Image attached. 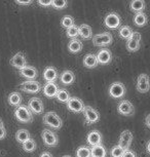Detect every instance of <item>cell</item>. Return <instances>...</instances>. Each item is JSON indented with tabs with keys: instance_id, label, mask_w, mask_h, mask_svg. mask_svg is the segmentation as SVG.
Listing matches in <instances>:
<instances>
[{
	"instance_id": "cell-1",
	"label": "cell",
	"mask_w": 150,
	"mask_h": 157,
	"mask_svg": "<svg viewBox=\"0 0 150 157\" xmlns=\"http://www.w3.org/2000/svg\"><path fill=\"white\" fill-rule=\"evenodd\" d=\"M43 123L51 126L54 129H60L63 126V121L61 117L54 111H49L43 115Z\"/></svg>"
},
{
	"instance_id": "cell-2",
	"label": "cell",
	"mask_w": 150,
	"mask_h": 157,
	"mask_svg": "<svg viewBox=\"0 0 150 157\" xmlns=\"http://www.w3.org/2000/svg\"><path fill=\"white\" fill-rule=\"evenodd\" d=\"M14 116L20 122L23 123H29L32 122V120H33V115H32L31 111L25 105L17 106L16 110H14Z\"/></svg>"
},
{
	"instance_id": "cell-3",
	"label": "cell",
	"mask_w": 150,
	"mask_h": 157,
	"mask_svg": "<svg viewBox=\"0 0 150 157\" xmlns=\"http://www.w3.org/2000/svg\"><path fill=\"white\" fill-rule=\"evenodd\" d=\"M85 117V123L87 124H93L98 122L100 120V114L95 108L90 107V106H84L83 110H82Z\"/></svg>"
},
{
	"instance_id": "cell-4",
	"label": "cell",
	"mask_w": 150,
	"mask_h": 157,
	"mask_svg": "<svg viewBox=\"0 0 150 157\" xmlns=\"http://www.w3.org/2000/svg\"><path fill=\"white\" fill-rule=\"evenodd\" d=\"M113 37L108 32L97 34L93 37V44L95 46H107L112 43Z\"/></svg>"
},
{
	"instance_id": "cell-5",
	"label": "cell",
	"mask_w": 150,
	"mask_h": 157,
	"mask_svg": "<svg viewBox=\"0 0 150 157\" xmlns=\"http://www.w3.org/2000/svg\"><path fill=\"white\" fill-rule=\"evenodd\" d=\"M20 88L29 94H37L41 90L42 86H41V84L36 80H26L21 83Z\"/></svg>"
},
{
	"instance_id": "cell-6",
	"label": "cell",
	"mask_w": 150,
	"mask_h": 157,
	"mask_svg": "<svg viewBox=\"0 0 150 157\" xmlns=\"http://www.w3.org/2000/svg\"><path fill=\"white\" fill-rule=\"evenodd\" d=\"M142 39V36L139 32H133L132 36L126 40V48L129 52H137L140 48V41Z\"/></svg>"
},
{
	"instance_id": "cell-7",
	"label": "cell",
	"mask_w": 150,
	"mask_h": 157,
	"mask_svg": "<svg viewBox=\"0 0 150 157\" xmlns=\"http://www.w3.org/2000/svg\"><path fill=\"white\" fill-rule=\"evenodd\" d=\"M41 138H42V140L46 146L56 147L58 145V136L54 132H52L51 129H43L42 132H41Z\"/></svg>"
},
{
	"instance_id": "cell-8",
	"label": "cell",
	"mask_w": 150,
	"mask_h": 157,
	"mask_svg": "<svg viewBox=\"0 0 150 157\" xmlns=\"http://www.w3.org/2000/svg\"><path fill=\"white\" fill-rule=\"evenodd\" d=\"M125 86L121 82H113L109 86V94L114 99H120L125 94Z\"/></svg>"
},
{
	"instance_id": "cell-9",
	"label": "cell",
	"mask_w": 150,
	"mask_h": 157,
	"mask_svg": "<svg viewBox=\"0 0 150 157\" xmlns=\"http://www.w3.org/2000/svg\"><path fill=\"white\" fill-rule=\"evenodd\" d=\"M28 109L31 111V113L42 114L44 110V105L39 98H31L28 102Z\"/></svg>"
},
{
	"instance_id": "cell-10",
	"label": "cell",
	"mask_w": 150,
	"mask_h": 157,
	"mask_svg": "<svg viewBox=\"0 0 150 157\" xmlns=\"http://www.w3.org/2000/svg\"><path fill=\"white\" fill-rule=\"evenodd\" d=\"M133 142V134L131 130L125 129L120 134L118 140V146L121 147L123 150H128Z\"/></svg>"
},
{
	"instance_id": "cell-11",
	"label": "cell",
	"mask_w": 150,
	"mask_h": 157,
	"mask_svg": "<svg viewBox=\"0 0 150 157\" xmlns=\"http://www.w3.org/2000/svg\"><path fill=\"white\" fill-rule=\"evenodd\" d=\"M83 107H84L83 102L76 97L70 98L69 101L67 102V108H68L70 111L75 112V113H80V112H82Z\"/></svg>"
},
{
	"instance_id": "cell-12",
	"label": "cell",
	"mask_w": 150,
	"mask_h": 157,
	"mask_svg": "<svg viewBox=\"0 0 150 157\" xmlns=\"http://www.w3.org/2000/svg\"><path fill=\"white\" fill-rule=\"evenodd\" d=\"M105 25L110 29H117L120 26V17L116 13H110L105 17Z\"/></svg>"
},
{
	"instance_id": "cell-13",
	"label": "cell",
	"mask_w": 150,
	"mask_h": 157,
	"mask_svg": "<svg viewBox=\"0 0 150 157\" xmlns=\"http://www.w3.org/2000/svg\"><path fill=\"white\" fill-rule=\"evenodd\" d=\"M117 111H118V113H120L121 115L130 116V115L134 114L135 108H134V105L130 102V101L123 100L119 103L118 107H117Z\"/></svg>"
},
{
	"instance_id": "cell-14",
	"label": "cell",
	"mask_w": 150,
	"mask_h": 157,
	"mask_svg": "<svg viewBox=\"0 0 150 157\" xmlns=\"http://www.w3.org/2000/svg\"><path fill=\"white\" fill-rule=\"evenodd\" d=\"M149 78L147 74H140L137 79V90L139 93L146 94L149 90Z\"/></svg>"
},
{
	"instance_id": "cell-15",
	"label": "cell",
	"mask_w": 150,
	"mask_h": 157,
	"mask_svg": "<svg viewBox=\"0 0 150 157\" xmlns=\"http://www.w3.org/2000/svg\"><path fill=\"white\" fill-rule=\"evenodd\" d=\"M10 65L19 70L26 67L27 66V60H26L25 55L22 54V52H17V54H16L10 59Z\"/></svg>"
},
{
	"instance_id": "cell-16",
	"label": "cell",
	"mask_w": 150,
	"mask_h": 157,
	"mask_svg": "<svg viewBox=\"0 0 150 157\" xmlns=\"http://www.w3.org/2000/svg\"><path fill=\"white\" fill-rule=\"evenodd\" d=\"M97 61H98V64H102V65H107L109 64L111 61H112V54L109 49L107 48H103L97 54Z\"/></svg>"
},
{
	"instance_id": "cell-17",
	"label": "cell",
	"mask_w": 150,
	"mask_h": 157,
	"mask_svg": "<svg viewBox=\"0 0 150 157\" xmlns=\"http://www.w3.org/2000/svg\"><path fill=\"white\" fill-rule=\"evenodd\" d=\"M20 73H21V75L23 77H25V78H27L28 80H34L38 76V71L36 68H34L32 66H28V65L23 68V69H21Z\"/></svg>"
},
{
	"instance_id": "cell-18",
	"label": "cell",
	"mask_w": 150,
	"mask_h": 157,
	"mask_svg": "<svg viewBox=\"0 0 150 157\" xmlns=\"http://www.w3.org/2000/svg\"><path fill=\"white\" fill-rule=\"evenodd\" d=\"M43 78L48 82H55L59 78L58 71L54 67H46L43 71Z\"/></svg>"
},
{
	"instance_id": "cell-19",
	"label": "cell",
	"mask_w": 150,
	"mask_h": 157,
	"mask_svg": "<svg viewBox=\"0 0 150 157\" xmlns=\"http://www.w3.org/2000/svg\"><path fill=\"white\" fill-rule=\"evenodd\" d=\"M87 143L90 145L92 147L94 146H98V145H101L102 143V135L100 134L98 130H93L90 132L89 135H87Z\"/></svg>"
},
{
	"instance_id": "cell-20",
	"label": "cell",
	"mask_w": 150,
	"mask_h": 157,
	"mask_svg": "<svg viewBox=\"0 0 150 157\" xmlns=\"http://www.w3.org/2000/svg\"><path fill=\"white\" fill-rule=\"evenodd\" d=\"M59 90L58 85L55 82H46L43 86V94L48 98H55Z\"/></svg>"
},
{
	"instance_id": "cell-21",
	"label": "cell",
	"mask_w": 150,
	"mask_h": 157,
	"mask_svg": "<svg viewBox=\"0 0 150 157\" xmlns=\"http://www.w3.org/2000/svg\"><path fill=\"white\" fill-rule=\"evenodd\" d=\"M60 80L63 84H66V85H69V84H72L73 82L75 81V75L72 71L70 70H65L61 73L60 75Z\"/></svg>"
},
{
	"instance_id": "cell-22",
	"label": "cell",
	"mask_w": 150,
	"mask_h": 157,
	"mask_svg": "<svg viewBox=\"0 0 150 157\" xmlns=\"http://www.w3.org/2000/svg\"><path fill=\"white\" fill-rule=\"evenodd\" d=\"M78 35L83 39H90L93 36V30L90 26L87 24H82L78 27Z\"/></svg>"
},
{
	"instance_id": "cell-23",
	"label": "cell",
	"mask_w": 150,
	"mask_h": 157,
	"mask_svg": "<svg viewBox=\"0 0 150 157\" xmlns=\"http://www.w3.org/2000/svg\"><path fill=\"white\" fill-rule=\"evenodd\" d=\"M83 65L84 67L89 68V69H93V68H96L97 65H98V61H97V57L96 55L94 54H87L83 59Z\"/></svg>"
},
{
	"instance_id": "cell-24",
	"label": "cell",
	"mask_w": 150,
	"mask_h": 157,
	"mask_svg": "<svg viewBox=\"0 0 150 157\" xmlns=\"http://www.w3.org/2000/svg\"><path fill=\"white\" fill-rule=\"evenodd\" d=\"M107 156V151L105 147L102 145L94 146L90 148V157H106Z\"/></svg>"
},
{
	"instance_id": "cell-25",
	"label": "cell",
	"mask_w": 150,
	"mask_h": 157,
	"mask_svg": "<svg viewBox=\"0 0 150 157\" xmlns=\"http://www.w3.org/2000/svg\"><path fill=\"white\" fill-rule=\"evenodd\" d=\"M68 49L71 52H73V54L79 52L82 49V42L80 40H78L77 38H76V39L70 40L68 43Z\"/></svg>"
},
{
	"instance_id": "cell-26",
	"label": "cell",
	"mask_w": 150,
	"mask_h": 157,
	"mask_svg": "<svg viewBox=\"0 0 150 157\" xmlns=\"http://www.w3.org/2000/svg\"><path fill=\"white\" fill-rule=\"evenodd\" d=\"M21 103H22V96H21V94L13 91V93H11L8 96V104L10 105L17 107V106L21 105Z\"/></svg>"
},
{
	"instance_id": "cell-27",
	"label": "cell",
	"mask_w": 150,
	"mask_h": 157,
	"mask_svg": "<svg viewBox=\"0 0 150 157\" xmlns=\"http://www.w3.org/2000/svg\"><path fill=\"white\" fill-rule=\"evenodd\" d=\"M16 139H17V141L19 142V143L23 144V143H25L27 140L30 139V132H29L28 130L25 129V128H21V129H19L17 132Z\"/></svg>"
},
{
	"instance_id": "cell-28",
	"label": "cell",
	"mask_w": 150,
	"mask_h": 157,
	"mask_svg": "<svg viewBox=\"0 0 150 157\" xmlns=\"http://www.w3.org/2000/svg\"><path fill=\"white\" fill-rule=\"evenodd\" d=\"M146 3L143 0H134L130 3V7L133 11H136V13H142L143 10L145 8Z\"/></svg>"
},
{
	"instance_id": "cell-29",
	"label": "cell",
	"mask_w": 150,
	"mask_h": 157,
	"mask_svg": "<svg viewBox=\"0 0 150 157\" xmlns=\"http://www.w3.org/2000/svg\"><path fill=\"white\" fill-rule=\"evenodd\" d=\"M56 98H57V100L59 102L67 103L71 97H70V94L65 90V88H60V90H58L57 94H56Z\"/></svg>"
},
{
	"instance_id": "cell-30",
	"label": "cell",
	"mask_w": 150,
	"mask_h": 157,
	"mask_svg": "<svg viewBox=\"0 0 150 157\" xmlns=\"http://www.w3.org/2000/svg\"><path fill=\"white\" fill-rule=\"evenodd\" d=\"M134 23L138 27H143L147 24V16L144 13H137L134 17Z\"/></svg>"
},
{
	"instance_id": "cell-31",
	"label": "cell",
	"mask_w": 150,
	"mask_h": 157,
	"mask_svg": "<svg viewBox=\"0 0 150 157\" xmlns=\"http://www.w3.org/2000/svg\"><path fill=\"white\" fill-rule=\"evenodd\" d=\"M133 30L130 26H122L121 28L119 29V36L122 38V39H126L128 40L129 38L132 36L133 34Z\"/></svg>"
},
{
	"instance_id": "cell-32",
	"label": "cell",
	"mask_w": 150,
	"mask_h": 157,
	"mask_svg": "<svg viewBox=\"0 0 150 157\" xmlns=\"http://www.w3.org/2000/svg\"><path fill=\"white\" fill-rule=\"evenodd\" d=\"M22 147H23V149H24V151L30 153V152H33V151L36 149V143H35V141L33 139L30 138L29 140L26 141L25 143L22 144Z\"/></svg>"
},
{
	"instance_id": "cell-33",
	"label": "cell",
	"mask_w": 150,
	"mask_h": 157,
	"mask_svg": "<svg viewBox=\"0 0 150 157\" xmlns=\"http://www.w3.org/2000/svg\"><path fill=\"white\" fill-rule=\"evenodd\" d=\"M76 157H90V148L80 146L76 150Z\"/></svg>"
},
{
	"instance_id": "cell-34",
	"label": "cell",
	"mask_w": 150,
	"mask_h": 157,
	"mask_svg": "<svg viewBox=\"0 0 150 157\" xmlns=\"http://www.w3.org/2000/svg\"><path fill=\"white\" fill-rule=\"evenodd\" d=\"M61 25L64 28L68 29L70 27H72V26H74V19L71 16H65L61 20Z\"/></svg>"
},
{
	"instance_id": "cell-35",
	"label": "cell",
	"mask_w": 150,
	"mask_h": 157,
	"mask_svg": "<svg viewBox=\"0 0 150 157\" xmlns=\"http://www.w3.org/2000/svg\"><path fill=\"white\" fill-rule=\"evenodd\" d=\"M66 34L67 36H68L69 38H72V39H76L78 36V27L77 26H72V27H70L67 29L66 31Z\"/></svg>"
},
{
	"instance_id": "cell-36",
	"label": "cell",
	"mask_w": 150,
	"mask_h": 157,
	"mask_svg": "<svg viewBox=\"0 0 150 157\" xmlns=\"http://www.w3.org/2000/svg\"><path fill=\"white\" fill-rule=\"evenodd\" d=\"M123 152H125V150L121 147H119L118 145H116V146L112 147V149L110 151V155L111 157H121Z\"/></svg>"
},
{
	"instance_id": "cell-37",
	"label": "cell",
	"mask_w": 150,
	"mask_h": 157,
	"mask_svg": "<svg viewBox=\"0 0 150 157\" xmlns=\"http://www.w3.org/2000/svg\"><path fill=\"white\" fill-rule=\"evenodd\" d=\"M68 5V2L65 0H52V6H54L57 10H63Z\"/></svg>"
},
{
	"instance_id": "cell-38",
	"label": "cell",
	"mask_w": 150,
	"mask_h": 157,
	"mask_svg": "<svg viewBox=\"0 0 150 157\" xmlns=\"http://www.w3.org/2000/svg\"><path fill=\"white\" fill-rule=\"evenodd\" d=\"M121 157H136V154H135L132 150L128 149V150H125V152H123Z\"/></svg>"
},
{
	"instance_id": "cell-39",
	"label": "cell",
	"mask_w": 150,
	"mask_h": 157,
	"mask_svg": "<svg viewBox=\"0 0 150 157\" xmlns=\"http://www.w3.org/2000/svg\"><path fill=\"white\" fill-rule=\"evenodd\" d=\"M38 3H39L41 6H51V5H52V0H49V1H42V0H39V1H38Z\"/></svg>"
},
{
	"instance_id": "cell-40",
	"label": "cell",
	"mask_w": 150,
	"mask_h": 157,
	"mask_svg": "<svg viewBox=\"0 0 150 157\" xmlns=\"http://www.w3.org/2000/svg\"><path fill=\"white\" fill-rule=\"evenodd\" d=\"M16 3L19 5H30L33 3V1H31V0H29V1H20V0H17Z\"/></svg>"
},
{
	"instance_id": "cell-41",
	"label": "cell",
	"mask_w": 150,
	"mask_h": 157,
	"mask_svg": "<svg viewBox=\"0 0 150 157\" xmlns=\"http://www.w3.org/2000/svg\"><path fill=\"white\" fill-rule=\"evenodd\" d=\"M5 137H6V130H5L4 127H1L0 128V140L4 139Z\"/></svg>"
},
{
	"instance_id": "cell-42",
	"label": "cell",
	"mask_w": 150,
	"mask_h": 157,
	"mask_svg": "<svg viewBox=\"0 0 150 157\" xmlns=\"http://www.w3.org/2000/svg\"><path fill=\"white\" fill-rule=\"evenodd\" d=\"M149 118H150V115H149V114H147V115H146V118H145V123H146V126H147V127H150Z\"/></svg>"
},
{
	"instance_id": "cell-43",
	"label": "cell",
	"mask_w": 150,
	"mask_h": 157,
	"mask_svg": "<svg viewBox=\"0 0 150 157\" xmlns=\"http://www.w3.org/2000/svg\"><path fill=\"white\" fill-rule=\"evenodd\" d=\"M40 157H52V155L49 152H43L40 155Z\"/></svg>"
},
{
	"instance_id": "cell-44",
	"label": "cell",
	"mask_w": 150,
	"mask_h": 157,
	"mask_svg": "<svg viewBox=\"0 0 150 157\" xmlns=\"http://www.w3.org/2000/svg\"><path fill=\"white\" fill-rule=\"evenodd\" d=\"M146 150H147V153H150V142H147L146 144Z\"/></svg>"
},
{
	"instance_id": "cell-45",
	"label": "cell",
	"mask_w": 150,
	"mask_h": 157,
	"mask_svg": "<svg viewBox=\"0 0 150 157\" xmlns=\"http://www.w3.org/2000/svg\"><path fill=\"white\" fill-rule=\"evenodd\" d=\"M1 127H4V123H3V121H2V119L0 118V128Z\"/></svg>"
},
{
	"instance_id": "cell-46",
	"label": "cell",
	"mask_w": 150,
	"mask_h": 157,
	"mask_svg": "<svg viewBox=\"0 0 150 157\" xmlns=\"http://www.w3.org/2000/svg\"><path fill=\"white\" fill-rule=\"evenodd\" d=\"M62 157H72V156H70V155H64V156H62Z\"/></svg>"
}]
</instances>
